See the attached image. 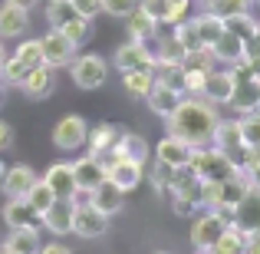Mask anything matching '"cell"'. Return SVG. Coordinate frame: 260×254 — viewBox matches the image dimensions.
<instances>
[{
    "label": "cell",
    "mask_w": 260,
    "mask_h": 254,
    "mask_svg": "<svg viewBox=\"0 0 260 254\" xmlns=\"http://www.w3.org/2000/svg\"><path fill=\"white\" fill-rule=\"evenodd\" d=\"M217 122H221V116H217L214 102L201 99V96H188V99H181V106L165 119V129L198 149V146H211Z\"/></svg>",
    "instance_id": "cell-1"
},
{
    "label": "cell",
    "mask_w": 260,
    "mask_h": 254,
    "mask_svg": "<svg viewBox=\"0 0 260 254\" xmlns=\"http://www.w3.org/2000/svg\"><path fill=\"white\" fill-rule=\"evenodd\" d=\"M191 168H194V175L201 182H228V178H234L241 172L228 152H221L214 146H198L194 155H191Z\"/></svg>",
    "instance_id": "cell-2"
},
{
    "label": "cell",
    "mask_w": 260,
    "mask_h": 254,
    "mask_svg": "<svg viewBox=\"0 0 260 254\" xmlns=\"http://www.w3.org/2000/svg\"><path fill=\"white\" fill-rule=\"evenodd\" d=\"M228 224H231V221L221 215V211H214V208L198 211L194 221H191V231H188L191 248H194V251H211V248L217 244V238L228 231Z\"/></svg>",
    "instance_id": "cell-3"
},
{
    "label": "cell",
    "mask_w": 260,
    "mask_h": 254,
    "mask_svg": "<svg viewBox=\"0 0 260 254\" xmlns=\"http://www.w3.org/2000/svg\"><path fill=\"white\" fill-rule=\"evenodd\" d=\"M70 76H73V83H76L79 89H99V86H106V79H109V60L106 57H99V53H83V57H76L70 63Z\"/></svg>",
    "instance_id": "cell-4"
},
{
    "label": "cell",
    "mask_w": 260,
    "mask_h": 254,
    "mask_svg": "<svg viewBox=\"0 0 260 254\" xmlns=\"http://www.w3.org/2000/svg\"><path fill=\"white\" fill-rule=\"evenodd\" d=\"M86 139H89V122L76 112L63 116L53 126V146L59 152H79V149H86Z\"/></svg>",
    "instance_id": "cell-5"
},
{
    "label": "cell",
    "mask_w": 260,
    "mask_h": 254,
    "mask_svg": "<svg viewBox=\"0 0 260 254\" xmlns=\"http://www.w3.org/2000/svg\"><path fill=\"white\" fill-rule=\"evenodd\" d=\"M112 66H115L119 73H128V70H155V53L148 50V43L125 40L122 46H115Z\"/></svg>",
    "instance_id": "cell-6"
},
{
    "label": "cell",
    "mask_w": 260,
    "mask_h": 254,
    "mask_svg": "<svg viewBox=\"0 0 260 254\" xmlns=\"http://www.w3.org/2000/svg\"><path fill=\"white\" fill-rule=\"evenodd\" d=\"M122 159H132V162H148V142L142 139V135H135V132H119V139H115V146L109 149L106 155H99V162L106 165H115V162H122Z\"/></svg>",
    "instance_id": "cell-7"
},
{
    "label": "cell",
    "mask_w": 260,
    "mask_h": 254,
    "mask_svg": "<svg viewBox=\"0 0 260 254\" xmlns=\"http://www.w3.org/2000/svg\"><path fill=\"white\" fill-rule=\"evenodd\" d=\"M40 43H43V60H46V66H53V70H63V66H70L73 60H76V50H79V46L73 43L66 33H59V30H46L43 37H40Z\"/></svg>",
    "instance_id": "cell-8"
},
{
    "label": "cell",
    "mask_w": 260,
    "mask_h": 254,
    "mask_svg": "<svg viewBox=\"0 0 260 254\" xmlns=\"http://www.w3.org/2000/svg\"><path fill=\"white\" fill-rule=\"evenodd\" d=\"M106 231H109V215H102L92 202L76 205V215H73V235L92 241V238H102Z\"/></svg>",
    "instance_id": "cell-9"
},
{
    "label": "cell",
    "mask_w": 260,
    "mask_h": 254,
    "mask_svg": "<svg viewBox=\"0 0 260 254\" xmlns=\"http://www.w3.org/2000/svg\"><path fill=\"white\" fill-rule=\"evenodd\" d=\"M40 182V175L33 172L26 162H17V165H10L4 172V178H0V188H4L7 198H26L33 191V185Z\"/></svg>",
    "instance_id": "cell-10"
},
{
    "label": "cell",
    "mask_w": 260,
    "mask_h": 254,
    "mask_svg": "<svg viewBox=\"0 0 260 254\" xmlns=\"http://www.w3.org/2000/svg\"><path fill=\"white\" fill-rule=\"evenodd\" d=\"M191 155H194V146L184 142V139H178V135H172V132L155 146V162H161V165H168V168L191 165Z\"/></svg>",
    "instance_id": "cell-11"
},
{
    "label": "cell",
    "mask_w": 260,
    "mask_h": 254,
    "mask_svg": "<svg viewBox=\"0 0 260 254\" xmlns=\"http://www.w3.org/2000/svg\"><path fill=\"white\" fill-rule=\"evenodd\" d=\"M73 215H76V205H73L70 198H56L40 221H43V228L50 231V235L63 238V235H73Z\"/></svg>",
    "instance_id": "cell-12"
},
{
    "label": "cell",
    "mask_w": 260,
    "mask_h": 254,
    "mask_svg": "<svg viewBox=\"0 0 260 254\" xmlns=\"http://www.w3.org/2000/svg\"><path fill=\"white\" fill-rule=\"evenodd\" d=\"M181 99H184V89H175V86H168V83H161V79H155V86H152V93L145 96V102H148V109H152L155 116H161V119H168V116L175 112L178 106H181Z\"/></svg>",
    "instance_id": "cell-13"
},
{
    "label": "cell",
    "mask_w": 260,
    "mask_h": 254,
    "mask_svg": "<svg viewBox=\"0 0 260 254\" xmlns=\"http://www.w3.org/2000/svg\"><path fill=\"white\" fill-rule=\"evenodd\" d=\"M73 175H76V188H83V191H95L102 182L109 178V172L106 165H102L95 155H83V159H76L73 162Z\"/></svg>",
    "instance_id": "cell-14"
},
{
    "label": "cell",
    "mask_w": 260,
    "mask_h": 254,
    "mask_svg": "<svg viewBox=\"0 0 260 254\" xmlns=\"http://www.w3.org/2000/svg\"><path fill=\"white\" fill-rule=\"evenodd\" d=\"M20 89H23L26 99H50L53 89H56V70L53 66H37V70L26 73Z\"/></svg>",
    "instance_id": "cell-15"
},
{
    "label": "cell",
    "mask_w": 260,
    "mask_h": 254,
    "mask_svg": "<svg viewBox=\"0 0 260 254\" xmlns=\"http://www.w3.org/2000/svg\"><path fill=\"white\" fill-rule=\"evenodd\" d=\"M234 86H237V76L231 70H211L208 73V79H204V93H201V99H208V102H231V93H234Z\"/></svg>",
    "instance_id": "cell-16"
},
{
    "label": "cell",
    "mask_w": 260,
    "mask_h": 254,
    "mask_svg": "<svg viewBox=\"0 0 260 254\" xmlns=\"http://www.w3.org/2000/svg\"><path fill=\"white\" fill-rule=\"evenodd\" d=\"M43 182L53 188L56 198H73L76 195V175H73V162H53L43 172Z\"/></svg>",
    "instance_id": "cell-17"
},
{
    "label": "cell",
    "mask_w": 260,
    "mask_h": 254,
    "mask_svg": "<svg viewBox=\"0 0 260 254\" xmlns=\"http://www.w3.org/2000/svg\"><path fill=\"white\" fill-rule=\"evenodd\" d=\"M0 215H4L7 228H37V224H43L26 198H7V205H4Z\"/></svg>",
    "instance_id": "cell-18"
},
{
    "label": "cell",
    "mask_w": 260,
    "mask_h": 254,
    "mask_svg": "<svg viewBox=\"0 0 260 254\" xmlns=\"http://www.w3.org/2000/svg\"><path fill=\"white\" fill-rule=\"evenodd\" d=\"M89 202H92L95 208L102 211V215L112 218V215H119V211L125 208V191H122L119 185L112 182V178H106V182H102L99 188H95L92 195H89Z\"/></svg>",
    "instance_id": "cell-19"
},
{
    "label": "cell",
    "mask_w": 260,
    "mask_h": 254,
    "mask_svg": "<svg viewBox=\"0 0 260 254\" xmlns=\"http://www.w3.org/2000/svg\"><path fill=\"white\" fill-rule=\"evenodd\" d=\"M234 224L244 235H254L260 228V188H250L247 195L241 198V205L234 208Z\"/></svg>",
    "instance_id": "cell-20"
},
{
    "label": "cell",
    "mask_w": 260,
    "mask_h": 254,
    "mask_svg": "<svg viewBox=\"0 0 260 254\" xmlns=\"http://www.w3.org/2000/svg\"><path fill=\"white\" fill-rule=\"evenodd\" d=\"M231 106L237 112H254V109H260V79H254V76L237 79L234 93H231Z\"/></svg>",
    "instance_id": "cell-21"
},
{
    "label": "cell",
    "mask_w": 260,
    "mask_h": 254,
    "mask_svg": "<svg viewBox=\"0 0 260 254\" xmlns=\"http://www.w3.org/2000/svg\"><path fill=\"white\" fill-rule=\"evenodd\" d=\"M125 30H128V40H139V43H148V40H155V33H158V20H155L148 10L135 7V10L125 17Z\"/></svg>",
    "instance_id": "cell-22"
},
{
    "label": "cell",
    "mask_w": 260,
    "mask_h": 254,
    "mask_svg": "<svg viewBox=\"0 0 260 254\" xmlns=\"http://www.w3.org/2000/svg\"><path fill=\"white\" fill-rule=\"evenodd\" d=\"M26 26H30L26 10H20V7H13V4H4V7H0V40H17V37H23Z\"/></svg>",
    "instance_id": "cell-23"
},
{
    "label": "cell",
    "mask_w": 260,
    "mask_h": 254,
    "mask_svg": "<svg viewBox=\"0 0 260 254\" xmlns=\"http://www.w3.org/2000/svg\"><path fill=\"white\" fill-rule=\"evenodd\" d=\"M109 178L119 185L122 191H132L135 185L145 178V162H132V159H122L115 165H109Z\"/></svg>",
    "instance_id": "cell-24"
},
{
    "label": "cell",
    "mask_w": 260,
    "mask_h": 254,
    "mask_svg": "<svg viewBox=\"0 0 260 254\" xmlns=\"http://www.w3.org/2000/svg\"><path fill=\"white\" fill-rule=\"evenodd\" d=\"M211 53H214L217 63H241L244 57H247V43H244L241 37H234V33L224 30V37H217V43L211 46Z\"/></svg>",
    "instance_id": "cell-25"
},
{
    "label": "cell",
    "mask_w": 260,
    "mask_h": 254,
    "mask_svg": "<svg viewBox=\"0 0 260 254\" xmlns=\"http://www.w3.org/2000/svg\"><path fill=\"white\" fill-rule=\"evenodd\" d=\"M119 132L122 129H115V126H109V122H99V126H92L89 129V139H86V149H89V155H106L109 149L115 146V139H119Z\"/></svg>",
    "instance_id": "cell-26"
},
{
    "label": "cell",
    "mask_w": 260,
    "mask_h": 254,
    "mask_svg": "<svg viewBox=\"0 0 260 254\" xmlns=\"http://www.w3.org/2000/svg\"><path fill=\"white\" fill-rule=\"evenodd\" d=\"M155 70H128V73H122V89H125L132 99H145L148 93H152V86H155Z\"/></svg>",
    "instance_id": "cell-27"
},
{
    "label": "cell",
    "mask_w": 260,
    "mask_h": 254,
    "mask_svg": "<svg viewBox=\"0 0 260 254\" xmlns=\"http://www.w3.org/2000/svg\"><path fill=\"white\" fill-rule=\"evenodd\" d=\"M4 244H7L13 254H37L40 248H43L37 228H10V235H7Z\"/></svg>",
    "instance_id": "cell-28"
},
{
    "label": "cell",
    "mask_w": 260,
    "mask_h": 254,
    "mask_svg": "<svg viewBox=\"0 0 260 254\" xmlns=\"http://www.w3.org/2000/svg\"><path fill=\"white\" fill-rule=\"evenodd\" d=\"M172 40L178 43V50H181V53H198V50H204V40H201V33H198V26H194V17L181 20V23L175 26Z\"/></svg>",
    "instance_id": "cell-29"
},
{
    "label": "cell",
    "mask_w": 260,
    "mask_h": 254,
    "mask_svg": "<svg viewBox=\"0 0 260 254\" xmlns=\"http://www.w3.org/2000/svg\"><path fill=\"white\" fill-rule=\"evenodd\" d=\"M194 26H198V33H201V40H204V46H214L217 43V37H224V17H217V13H211V10H201L194 17Z\"/></svg>",
    "instance_id": "cell-30"
},
{
    "label": "cell",
    "mask_w": 260,
    "mask_h": 254,
    "mask_svg": "<svg viewBox=\"0 0 260 254\" xmlns=\"http://www.w3.org/2000/svg\"><path fill=\"white\" fill-rule=\"evenodd\" d=\"M244 248H247V235L237 224H228V231L217 238V244L208 254H244Z\"/></svg>",
    "instance_id": "cell-31"
},
{
    "label": "cell",
    "mask_w": 260,
    "mask_h": 254,
    "mask_svg": "<svg viewBox=\"0 0 260 254\" xmlns=\"http://www.w3.org/2000/svg\"><path fill=\"white\" fill-rule=\"evenodd\" d=\"M224 26H228V33H234V37H241L244 43H250L257 33V17L250 10L244 13H231V17H224Z\"/></svg>",
    "instance_id": "cell-32"
},
{
    "label": "cell",
    "mask_w": 260,
    "mask_h": 254,
    "mask_svg": "<svg viewBox=\"0 0 260 254\" xmlns=\"http://www.w3.org/2000/svg\"><path fill=\"white\" fill-rule=\"evenodd\" d=\"M13 57L20 60V63H26L30 70H37V66H46V60H43V43H40V37L37 40H20L17 43V53Z\"/></svg>",
    "instance_id": "cell-33"
},
{
    "label": "cell",
    "mask_w": 260,
    "mask_h": 254,
    "mask_svg": "<svg viewBox=\"0 0 260 254\" xmlns=\"http://www.w3.org/2000/svg\"><path fill=\"white\" fill-rule=\"evenodd\" d=\"M237 126H241L244 146H247V149H257L260 146V109H254V112H241Z\"/></svg>",
    "instance_id": "cell-34"
},
{
    "label": "cell",
    "mask_w": 260,
    "mask_h": 254,
    "mask_svg": "<svg viewBox=\"0 0 260 254\" xmlns=\"http://www.w3.org/2000/svg\"><path fill=\"white\" fill-rule=\"evenodd\" d=\"M26 202L33 205V211H37L40 218H43L46 211H50V205L56 202V195H53V188H50V185L43 182V178H40V182L33 185V191H30V195H26Z\"/></svg>",
    "instance_id": "cell-35"
},
{
    "label": "cell",
    "mask_w": 260,
    "mask_h": 254,
    "mask_svg": "<svg viewBox=\"0 0 260 254\" xmlns=\"http://www.w3.org/2000/svg\"><path fill=\"white\" fill-rule=\"evenodd\" d=\"M59 33H66V37H70L76 46H83L86 40L92 37V20H86V17H79V13H76V17H73L70 23L59 26Z\"/></svg>",
    "instance_id": "cell-36"
},
{
    "label": "cell",
    "mask_w": 260,
    "mask_h": 254,
    "mask_svg": "<svg viewBox=\"0 0 260 254\" xmlns=\"http://www.w3.org/2000/svg\"><path fill=\"white\" fill-rule=\"evenodd\" d=\"M26 73H30V66H26V63H20L17 57H7V63L0 66V79H4L7 86H23Z\"/></svg>",
    "instance_id": "cell-37"
},
{
    "label": "cell",
    "mask_w": 260,
    "mask_h": 254,
    "mask_svg": "<svg viewBox=\"0 0 260 254\" xmlns=\"http://www.w3.org/2000/svg\"><path fill=\"white\" fill-rule=\"evenodd\" d=\"M214 53L208 50V46H204V50H198V53H184L181 57V66L184 70H198V73H211L214 70Z\"/></svg>",
    "instance_id": "cell-38"
},
{
    "label": "cell",
    "mask_w": 260,
    "mask_h": 254,
    "mask_svg": "<svg viewBox=\"0 0 260 254\" xmlns=\"http://www.w3.org/2000/svg\"><path fill=\"white\" fill-rule=\"evenodd\" d=\"M73 17H76L73 4H50V10H46V20H50V30H59V26H63V23H70Z\"/></svg>",
    "instance_id": "cell-39"
},
{
    "label": "cell",
    "mask_w": 260,
    "mask_h": 254,
    "mask_svg": "<svg viewBox=\"0 0 260 254\" xmlns=\"http://www.w3.org/2000/svg\"><path fill=\"white\" fill-rule=\"evenodd\" d=\"M188 13H191V0H168V10H165V20H161V23L178 26L181 20H188Z\"/></svg>",
    "instance_id": "cell-40"
},
{
    "label": "cell",
    "mask_w": 260,
    "mask_h": 254,
    "mask_svg": "<svg viewBox=\"0 0 260 254\" xmlns=\"http://www.w3.org/2000/svg\"><path fill=\"white\" fill-rule=\"evenodd\" d=\"M208 10H211V13H217V17H231V13H244V10H250V4H244V0H211Z\"/></svg>",
    "instance_id": "cell-41"
},
{
    "label": "cell",
    "mask_w": 260,
    "mask_h": 254,
    "mask_svg": "<svg viewBox=\"0 0 260 254\" xmlns=\"http://www.w3.org/2000/svg\"><path fill=\"white\" fill-rule=\"evenodd\" d=\"M70 4H73V10H76L79 17H86V20H95L99 13H106L102 0H70Z\"/></svg>",
    "instance_id": "cell-42"
},
{
    "label": "cell",
    "mask_w": 260,
    "mask_h": 254,
    "mask_svg": "<svg viewBox=\"0 0 260 254\" xmlns=\"http://www.w3.org/2000/svg\"><path fill=\"white\" fill-rule=\"evenodd\" d=\"M102 7H106L109 17H122V20H125L128 13L139 7V0H102Z\"/></svg>",
    "instance_id": "cell-43"
},
{
    "label": "cell",
    "mask_w": 260,
    "mask_h": 254,
    "mask_svg": "<svg viewBox=\"0 0 260 254\" xmlns=\"http://www.w3.org/2000/svg\"><path fill=\"white\" fill-rule=\"evenodd\" d=\"M181 73H184V93H191V96H201V93H204V79H208V73L184 70V66H181Z\"/></svg>",
    "instance_id": "cell-44"
},
{
    "label": "cell",
    "mask_w": 260,
    "mask_h": 254,
    "mask_svg": "<svg viewBox=\"0 0 260 254\" xmlns=\"http://www.w3.org/2000/svg\"><path fill=\"white\" fill-rule=\"evenodd\" d=\"M139 7H142V10H148L161 23V20H165V10H168V0H139Z\"/></svg>",
    "instance_id": "cell-45"
},
{
    "label": "cell",
    "mask_w": 260,
    "mask_h": 254,
    "mask_svg": "<svg viewBox=\"0 0 260 254\" xmlns=\"http://www.w3.org/2000/svg\"><path fill=\"white\" fill-rule=\"evenodd\" d=\"M10 146H13V129L0 119V152H4V149H10Z\"/></svg>",
    "instance_id": "cell-46"
},
{
    "label": "cell",
    "mask_w": 260,
    "mask_h": 254,
    "mask_svg": "<svg viewBox=\"0 0 260 254\" xmlns=\"http://www.w3.org/2000/svg\"><path fill=\"white\" fill-rule=\"evenodd\" d=\"M37 254H73V251L66 248V244H59V241H50V244H43Z\"/></svg>",
    "instance_id": "cell-47"
},
{
    "label": "cell",
    "mask_w": 260,
    "mask_h": 254,
    "mask_svg": "<svg viewBox=\"0 0 260 254\" xmlns=\"http://www.w3.org/2000/svg\"><path fill=\"white\" fill-rule=\"evenodd\" d=\"M244 254H260V238L247 235V248H244Z\"/></svg>",
    "instance_id": "cell-48"
},
{
    "label": "cell",
    "mask_w": 260,
    "mask_h": 254,
    "mask_svg": "<svg viewBox=\"0 0 260 254\" xmlns=\"http://www.w3.org/2000/svg\"><path fill=\"white\" fill-rule=\"evenodd\" d=\"M4 4H13V7H20V10H33L40 0H4Z\"/></svg>",
    "instance_id": "cell-49"
},
{
    "label": "cell",
    "mask_w": 260,
    "mask_h": 254,
    "mask_svg": "<svg viewBox=\"0 0 260 254\" xmlns=\"http://www.w3.org/2000/svg\"><path fill=\"white\" fill-rule=\"evenodd\" d=\"M7 63V50H4V40H0V66Z\"/></svg>",
    "instance_id": "cell-50"
},
{
    "label": "cell",
    "mask_w": 260,
    "mask_h": 254,
    "mask_svg": "<svg viewBox=\"0 0 260 254\" xmlns=\"http://www.w3.org/2000/svg\"><path fill=\"white\" fill-rule=\"evenodd\" d=\"M250 43H257V46H260V20H257V33H254V40H250Z\"/></svg>",
    "instance_id": "cell-51"
},
{
    "label": "cell",
    "mask_w": 260,
    "mask_h": 254,
    "mask_svg": "<svg viewBox=\"0 0 260 254\" xmlns=\"http://www.w3.org/2000/svg\"><path fill=\"white\" fill-rule=\"evenodd\" d=\"M0 254H13L10 248H7V244H0Z\"/></svg>",
    "instance_id": "cell-52"
},
{
    "label": "cell",
    "mask_w": 260,
    "mask_h": 254,
    "mask_svg": "<svg viewBox=\"0 0 260 254\" xmlns=\"http://www.w3.org/2000/svg\"><path fill=\"white\" fill-rule=\"evenodd\" d=\"M0 102H4V79H0Z\"/></svg>",
    "instance_id": "cell-53"
},
{
    "label": "cell",
    "mask_w": 260,
    "mask_h": 254,
    "mask_svg": "<svg viewBox=\"0 0 260 254\" xmlns=\"http://www.w3.org/2000/svg\"><path fill=\"white\" fill-rule=\"evenodd\" d=\"M4 172H7V165H4V162H0V178H4Z\"/></svg>",
    "instance_id": "cell-54"
},
{
    "label": "cell",
    "mask_w": 260,
    "mask_h": 254,
    "mask_svg": "<svg viewBox=\"0 0 260 254\" xmlns=\"http://www.w3.org/2000/svg\"><path fill=\"white\" fill-rule=\"evenodd\" d=\"M50 4H70V0H50Z\"/></svg>",
    "instance_id": "cell-55"
},
{
    "label": "cell",
    "mask_w": 260,
    "mask_h": 254,
    "mask_svg": "<svg viewBox=\"0 0 260 254\" xmlns=\"http://www.w3.org/2000/svg\"><path fill=\"white\" fill-rule=\"evenodd\" d=\"M191 254H208V251H191Z\"/></svg>",
    "instance_id": "cell-56"
},
{
    "label": "cell",
    "mask_w": 260,
    "mask_h": 254,
    "mask_svg": "<svg viewBox=\"0 0 260 254\" xmlns=\"http://www.w3.org/2000/svg\"><path fill=\"white\" fill-rule=\"evenodd\" d=\"M152 254H168V251H152Z\"/></svg>",
    "instance_id": "cell-57"
},
{
    "label": "cell",
    "mask_w": 260,
    "mask_h": 254,
    "mask_svg": "<svg viewBox=\"0 0 260 254\" xmlns=\"http://www.w3.org/2000/svg\"><path fill=\"white\" fill-rule=\"evenodd\" d=\"M244 4H257V0H244Z\"/></svg>",
    "instance_id": "cell-58"
},
{
    "label": "cell",
    "mask_w": 260,
    "mask_h": 254,
    "mask_svg": "<svg viewBox=\"0 0 260 254\" xmlns=\"http://www.w3.org/2000/svg\"><path fill=\"white\" fill-rule=\"evenodd\" d=\"M201 4H211V0H201Z\"/></svg>",
    "instance_id": "cell-59"
},
{
    "label": "cell",
    "mask_w": 260,
    "mask_h": 254,
    "mask_svg": "<svg viewBox=\"0 0 260 254\" xmlns=\"http://www.w3.org/2000/svg\"><path fill=\"white\" fill-rule=\"evenodd\" d=\"M257 7H260V0H257Z\"/></svg>",
    "instance_id": "cell-60"
}]
</instances>
